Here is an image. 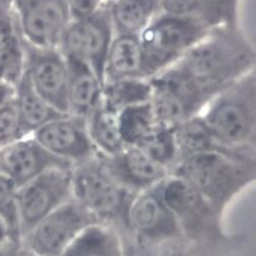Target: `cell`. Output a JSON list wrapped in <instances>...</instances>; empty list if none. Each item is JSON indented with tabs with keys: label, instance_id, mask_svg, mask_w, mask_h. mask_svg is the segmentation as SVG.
<instances>
[{
	"label": "cell",
	"instance_id": "8992f818",
	"mask_svg": "<svg viewBox=\"0 0 256 256\" xmlns=\"http://www.w3.org/2000/svg\"><path fill=\"white\" fill-rule=\"evenodd\" d=\"M100 222L72 198L34 225L20 242L30 256H58L82 231Z\"/></svg>",
	"mask_w": 256,
	"mask_h": 256
},
{
	"label": "cell",
	"instance_id": "3957f363",
	"mask_svg": "<svg viewBox=\"0 0 256 256\" xmlns=\"http://www.w3.org/2000/svg\"><path fill=\"white\" fill-rule=\"evenodd\" d=\"M225 147H254L256 132L255 69L212 96L200 114Z\"/></svg>",
	"mask_w": 256,
	"mask_h": 256
},
{
	"label": "cell",
	"instance_id": "4316f807",
	"mask_svg": "<svg viewBox=\"0 0 256 256\" xmlns=\"http://www.w3.org/2000/svg\"><path fill=\"white\" fill-rule=\"evenodd\" d=\"M118 120L126 146H135L157 126L150 102L124 108L118 112Z\"/></svg>",
	"mask_w": 256,
	"mask_h": 256
},
{
	"label": "cell",
	"instance_id": "d6986e66",
	"mask_svg": "<svg viewBox=\"0 0 256 256\" xmlns=\"http://www.w3.org/2000/svg\"><path fill=\"white\" fill-rule=\"evenodd\" d=\"M14 100L22 138L32 136L47 122L65 116L36 94L26 72L14 86Z\"/></svg>",
	"mask_w": 256,
	"mask_h": 256
},
{
	"label": "cell",
	"instance_id": "603a6c76",
	"mask_svg": "<svg viewBox=\"0 0 256 256\" xmlns=\"http://www.w3.org/2000/svg\"><path fill=\"white\" fill-rule=\"evenodd\" d=\"M86 126L96 152L104 157L114 156L126 146L120 132L118 112L102 102L86 120Z\"/></svg>",
	"mask_w": 256,
	"mask_h": 256
},
{
	"label": "cell",
	"instance_id": "1f68e13d",
	"mask_svg": "<svg viewBox=\"0 0 256 256\" xmlns=\"http://www.w3.org/2000/svg\"><path fill=\"white\" fill-rule=\"evenodd\" d=\"M0 256H30L20 240L8 239L0 245Z\"/></svg>",
	"mask_w": 256,
	"mask_h": 256
},
{
	"label": "cell",
	"instance_id": "30bf717a",
	"mask_svg": "<svg viewBox=\"0 0 256 256\" xmlns=\"http://www.w3.org/2000/svg\"><path fill=\"white\" fill-rule=\"evenodd\" d=\"M12 12L24 40L42 48H58L72 20L66 0H10Z\"/></svg>",
	"mask_w": 256,
	"mask_h": 256
},
{
	"label": "cell",
	"instance_id": "2e32d148",
	"mask_svg": "<svg viewBox=\"0 0 256 256\" xmlns=\"http://www.w3.org/2000/svg\"><path fill=\"white\" fill-rule=\"evenodd\" d=\"M68 66V114L86 122L102 100L104 84L84 62L65 57Z\"/></svg>",
	"mask_w": 256,
	"mask_h": 256
},
{
	"label": "cell",
	"instance_id": "4dcf8cb0",
	"mask_svg": "<svg viewBox=\"0 0 256 256\" xmlns=\"http://www.w3.org/2000/svg\"><path fill=\"white\" fill-rule=\"evenodd\" d=\"M72 18H80L92 14L108 0H66Z\"/></svg>",
	"mask_w": 256,
	"mask_h": 256
},
{
	"label": "cell",
	"instance_id": "52a82bcc",
	"mask_svg": "<svg viewBox=\"0 0 256 256\" xmlns=\"http://www.w3.org/2000/svg\"><path fill=\"white\" fill-rule=\"evenodd\" d=\"M71 176L73 198L100 221L122 210L130 190L112 176L102 155L74 164Z\"/></svg>",
	"mask_w": 256,
	"mask_h": 256
},
{
	"label": "cell",
	"instance_id": "8fae6325",
	"mask_svg": "<svg viewBox=\"0 0 256 256\" xmlns=\"http://www.w3.org/2000/svg\"><path fill=\"white\" fill-rule=\"evenodd\" d=\"M24 72L36 94L58 112L68 114V66L59 48H42L22 40Z\"/></svg>",
	"mask_w": 256,
	"mask_h": 256
},
{
	"label": "cell",
	"instance_id": "f546056e",
	"mask_svg": "<svg viewBox=\"0 0 256 256\" xmlns=\"http://www.w3.org/2000/svg\"><path fill=\"white\" fill-rule=\"evenodd\" d=\"M22 138L14 96L0 106V145L4 146Z\"/></svg>",
	"mask_w": 256,
	"mask_h": 256
},
{
	"label": "cell",
	"instance_id": "ffe728a7",
	"mask_svg": "<svg viewBox=\"0 0 256 256\" xmlns=\"http://www.w3.org/2000/svg\"><path fill=\"white\" fill-rule=\"evenodd\" d=\"M236 0H158V12L202 20L212 26L236 22Z\"/></svg>",
	"mask_w": 256,
	"mask_h": 256
},
{
	"label": "cell",
	"instance_id": "d4e9b609",
	"mask_svg": "<svg viewBox=\"0 0 256 256\" xmlns=\"http://www.w3.org/2000/svg\"><path fill=\"white\" fill-rule=\"evenodd\" d=\"M152 94L149 78H130L104 83L102 104L118 112L124 108L150 102Z\"/></svg>",
	"mask_w": 256,
	"mask_h": 256
},
{
	"label": "cell",
	"instance_id": "d6a6232c",
	"mask_svg": "<svg viewBox=\"0 0 256 256\" xmlns=\"http://www.w3.org/2000/svg\"><path fill=\"white\" fill-rule=\"evenodd\" d=\"M14 96V86L0 82V106Z\"/></svg>",
	"mask_w": 256,
	"mask_h": 256
},
{
	"label": "cell",
	"instance_id": "f1b7e54d",
	"mask_svg": "<svg viewBox=\"0 0 256 256\" xmlns=\"http://www.w3.org/2000/svg\"><path fill=\"white\" fill-rule=\"evenodd\" d=\"M16 194L18 188L0 174V220L6 226L12 239L20 240Z\"/></svg>",
	"mask_w": 256,
	"mask_h": 256
},
{
	"label": "cell",
	"instance_id": "44dd1931",
	"mask_svg": "<svg viewBox=\"0 0 256 256\" xmlns=\"http://www.w3.org/2000/svg\"><path fill=\"white\" fill-rule=\"evenodd\" d=\"M24 72L22 38L14 14H0V82L16 86Z\"/></svg>",
	"mask_w": 256,
	"mask_h": 256
},
{
	"label": "cell",
	"instance_id": "9a60e30c",
	"mask_svg": "<svg viewBox=\"0 0 256 256\" xmlns=\"http://www.w3.org/2000/svg\"><path fill=\"white\" fill-rule=\"evenodd\" d=\"M126 212L132 228L142 237L160 239L180 232L178 222L163 204L155 186L133 198Z\"/></svg>",
	"mask_w": 256,
	"mask_h": 256
},
{
	"label": "cell",
	"instance_id": "ac0fdd59",
	"mask_svg": "<svg viewBox=\"0 0 256 256\" xmlns=\"http://www.w3.org/2000/svg\"><path fill=\"white\" fill-rule=\"evenodd\" d=\"M130 78H148L139 36L114 34L104 66V83Z\"/></svg>",
	"mask_w": 256,
	"mask_h": 256
},
{
	"label": "cell",
	"instance_id": "5b68a950",
	"mask_svg": "<svg viewBox=\"0 0 256 256\" xmlns=\"http://www.w3.org/2000/svg\"><path fill=\"white\" fill-rule=\"evenodd\" d=\"M150 104L158 124L176 128L200 114L212 96L178 65L174 64L149 78Z\"/></svg>",
	"mask_w": 256,
	"mask_h": 256
},
{
	"label": "cell",
	"instance_id": "7a4b0ae2",
	"mask_svg": "<svg viewBox=\"0 0 256 256\" xmlns=\"http://www.w3.org/2000/svg\"><path fill=\"white\" fill-rule=\"evenodd\" d=\"M253 147H223L178 159L174 174L194 186L208 202H221L253 174Z\"/></svg>",
	"mask_w": 256,
	"mask_h": 256
},
{
	"label": "cell",
	"instance_id": "277c9868",
	"mask_svg": "<svg viewBox=\"0 0 256 256\" xmlns=\"http://www.w3.org/2000/svg\"><path fill=\"white\" fill-rule=\"evenodd\" d=\"M214 28L202 20L158 12L139 34L146 76L176 64Z\"/></svg>",
	"mask_w": 256,
	"mask_h": 256
},
{
	"label": "cell",
	"instance_id": "836d02e7",
	"mask_svg": "<svg viewBox=\"0 0 256 256\" xmlns=\"http://www.w3.org/2000/svg\"><path fill=\"white\" fill-rule=\"evenodd\" d=\"M8 239H12V238L10 237V232H8L6 226L4 225V223L0 220V245L4 244Z\"/></svg>",
	"mask_w": 256,
	"mask_h": 256
},
{
	"label": "cell",
	"instance_id": "7c38bea8",
	"mask_svg": "<svg viewBox=\"0 0 256 256\" xmlns=\"http://www.w3.org/2000/svg\"><path fill=\"white\" fill-rule=\"evenodd\" d=\"M73 166L71 162L50 153L32 136L20 138L0 150V174L18 188L48 170L71 169Z\"/></svg>",
	"mask_w": 256,
	"mask_h": 256
},
{
	"label": "cell",
	"instance_id": "7402d4cb",
	"mask_svg": "<svg viewBox=\"0 0 256 256\" xmlns=\"http://www.w3.org/2000/svg\"><path fill=\"white\" fill-rule=\"evenodd\" d=\"M114 34L139 36L158 14V0H110Z\"/></svg>",
	"mask_w": 256,
	"mask_h": 256
},
{
	"label": "cell",
	"instance_id": "6da1fadb",
	"mask_svg": "<svg viewBox=\"0 0 256 256\" xmlns=\"http://www.w3.org/2000/svg\"><path fill=\"white\" fill-rule=\"evenodd\" d=\"M212 98L255 69V49L236 22L212 28L176 63Z\"/></svg>",
	"mask_w": 256,
	"mask_h": 256
},
{
	"label": "cell",
	"instance_id": "8d00e7d4",
	"mask_svg": "<svg viewBox=\"0 0 256 256\" xmlns=\"http://www.w3.org/2000/svg\"><path fill=\"white\" fill-rule=\"evenodd\" d=\"M108 2H110V0H108Z\"/></svg>",
	"mask_w": 256,
	"mask_h": 256
},
{
	"label": "cell",
	"instance_id": "cb8c5ba5",
	"mask_svg": "<svg viewBox=\"0 0 256 256\" xmlns=\"http://www.w3.org/2000/svg\"><path fill=\"white\" fill-rule=\"evenodd\" d=\"M58 256H122L120 240L102 222L82 231Z\"/></svg>",
	"mask_w": 256,
	"mask_h": 256
},
{
	"label": "cell",
	"instance_id": "484cf974",
	"mask_svg": "<svg viewBox=\"0 0 256 256\" xmlns=\"http://www.w3.org/2000/svg\"><path fill=\"white\" fill-rule=\"evenodd\" d=\"M174 135L180 159L190 154L225 147L217 142L200 114L174 128Z\"/></svg>",
	"mask_w": 256,
	"mask_h": 256
},
{
	"label": "cell",
	"instance_id": "d590c367",
	"mask_svg": "<svg viewBox=\"0 0 256 256\" xmlns=\"http://www.w3.org/2000/svg\"><path fill=\"white\" fill-rule=\"evenodd\" d=\"M2 145H0V150H2Z\"/></svg>",
	"mask_w": 256,
	"mask_h": 256
},
{
	"label": "cell",
	"instance_id": "e575fe53",
	"mask_svg": "<svg viewBox=\"0 0 256 256\" xmlns=\"http://www.w3.org/2000/svg\"><path fill=\"white\" fill-rule=\"evenodd\" d=\"M158 256H186L182 252L178 250H165L164 252H161Z\"/></svg>",
	"mask_w": 256,
	"mask_h": 256
},
{
	"label": "cell",
	"instance_id": "83f0119b",
	"mask_svg": "<svg viewBox=\"0 0 256 256\" xmlns=\"http://www.w3.org/2000/svg\"><path fill=\"white\" fill-rule=\"evenodd\" d=\"M135 146L168 169L174 167L180 159L172 128L157 124Z\"/></svg>",
	"mask_w": 256,
	"mask_h": 256
},
{
	"label": "cell",
	"instance_id": "e0dca14e",
	"mask_svg": "<svg viewBox=\"0 0 256 256\" xmlns=\"http://www.w3.org/2000/svg\"><path fill=\"white\" fill-rule=\"evenodd\" d=\"M155 188L180 225L198 220L206 212L208 202L194 186L178 176L168 174Z\"/></svg>",
	"mask_w": 256,
	"mask_h": 256
},
{
	"label": "cell",
	"instance_id": "4fadbf2b",
	"mask_svg": "<svg viewBox=\"0 0 256 256\" xmlns=\"http://www.w3.org/2000/svg\"><path fill=\"white\" fill-rule=\"evenodd\" d=\"M32 136L50 153L72 164L98 154L90 138L86 122L69 114L47 122Z\"/></svg>",
	"mask_w": 256,
	"mask_h": 256
},
{
	"label": "cell",
	"instance_id": "ba28073f",
	"mask_svg": "<svg viewBox=\"0 0 256 256\" xmlns=\"http://www.w3.org/2000/svg\"><path fill=\"white\" fill-rule=\"evenodd\" d=\"M108 2L92 14L72 18L58 47L65 57H73L88 64L104 86L106 56L114 36Z\"/></svg>",
	"mask_w": 256,
	"mask_h": 256
},
{
	"label": "cell",
	"instance_id": "5bb4252c",
	"mask_svg": "<svg viewBox=\"0 0 256 256\" xmlns=\"http://www.w3.org/2000/svg\"><path fill=\"white\" fill-rule=\"evenodd\" d=\"M102 158L112 176L128 190H147L169 174L168 168L136 146H126L116 155Z\"/></svg>",
	"mask_w": 256,
	"mask_h": 256
},
{
	"label": "cell",
	"instance_id": "9c48e42d",
	"mask_svg": "<svg viewBox=\"0 0 256 256\" xmlns=\"http://www.w3.org/2000/svg\"><path fill=\"white\" fill-rule=\"evenodd\" d=\"M71 169L48 170L18 188L20 238L40 220L73 198Z\"/></svg>",
	"mask_w": 256,
	"mask_h": 256
}]
</instances>
